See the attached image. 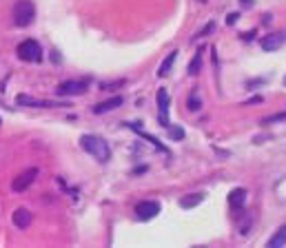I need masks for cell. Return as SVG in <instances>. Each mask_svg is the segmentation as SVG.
I'll return each mask as SVG.
<instances>
[{
    "label": "cell",
    "instance_id": "e0dca14e",
    "mask_svg": "<svg viewBox=\"0 0 286 248\" xmlns=\"http://www.w3.org/2000/svg\"><path fill=\"white\" fill-rule=\"evenodd\" d=\"M213 29H215V22H213V20H209V22H206V25L202 27V29L195 33V38H204V35H209ZM195 38H193V40H195Z\"/></svg>",
    "mask_w": 286,
    "mask_h": 248
},
{
    "label": "cell",
    "instance_id": "5b68a950",
    "mask_svg": "<svg viewBox=\"0 0 286 248\" xmlns=\"http://www.w3.org/2000/svg\"><path fill=\"white\" fill-rule=\"evenodd\" d=\"M16 104H23V106H36V109H54V106H67L64 102L40 100V97H32V95H27V93H20V95H16Z\"/></svg>",
    "mask_w": 286,
    "mask_h": 248
},
{
    "label": "cell",
    "instance_id": "603a6c76",
    "mask_svg": "<svg viewBox=\"0 0 286 248\" xmlns=\"http://www.w3.org/2000/svg\"><path fill=\"white\" fill-rule=\"evenodd\" d=\"M284 87H286V75H284Z\"/></svg>",
    "mask_w": 286,
    "mask_h": 248
},
{
    "label": "cell",
    "instance_id": "7402d4cb",
    "mask_svg": "<svg viewBox=\"0 0 286 248\" xmlns=\"http://www.w3.org/2000/svg\"><path fill=\"white\" fill-rule=\"evenodd\" d=\"M259 102H262V97H259V95H255V97H251L249 102H244V104H259Z\"/></svg>",
    "mask_w": 286,
    "mask_h": 248
},
{
    "label": "cell",
    "instance_id": "52a82bcc",
    "mask_svg": "<svg viewBox=\"0 0 286 248\" xmlns=\"http://www.w3.org/2000/svg\"><path fill=\"white\" fill-rule=\"evenodd\" d=\"M160 211H162L160 202H153V199L135 204V215H138L140 219H144V221H147V219H153V217H156Z\"/></svg>",
    "mask_w": 286,
    "mask_h": 248
},
{
    "label": "cell",
    "instance_id": "8992f818",
    "mask_svg": "<svg viewBox=\"0 0 286 248\" xmlns=\"http://www.w3.org/2000/svg\"><path fill=\"white\" fill-rule=\"evenodd\" d=\"M36 177H38V168H27V171L20 173V175L11 182V190H14V193H25V190L33 184Z\"/></svg>",
    "mask_w": 286,
    "mask_h": 248
},
{
    "label": "cell",
    "instance_id": "277c9868",
    "mask_svg": "<svg viewBox=\"0 0 286 248\" xmlns=\"http://www.w3.org/2000/svg\"><path fill=\"white\" fill-rule=\"evenodd\" d=\"M156 102H158V122H160V126L169 128L171 122H169V93H166V89H158Z\"/></svg>",
    "mask_w": 286,
    "mask_h": 248
},
{
    "label": "cell",
    "instance_id": "ba28073f",
    "mask_svg": "<svg viewBox=\"0 0 286 248\" xmlns=\"http://www.w3.org/2000/svg\"><path fill=\"white\" fill-rule=\"evenodd\" d=\"M87 82H82V80H67V82H63L56 91H58V95H82V93H87Z\"/></svg>",
    "mask_w": 286,
    "mask_h": 248
},
{
    "label": "cell",
    "instance_id": "ffe728a7",
    "mask_svg": "<svg viewBox=\"0 0 286 248\" xmlns=\"http://www.w3.org/2000/svg\"><path fill=\"white\" fill-rule=\"evenodd\" d=\"M200 106L202 104H200V100H197V97H193V95L189 97V111H200Z\"/></svg>",
    "mask_w": 286,
    "mask_h": 248
},
{
    "label": "cell",
    "instance_id": "9c48e42d",
    "mask_svg": "<svg viewBox=\"0 0 286 248\" xmlns=\"http://www.w3.org/2000/svg\"><path fill=\"white\" fill-rule=\"evenodd\" d=\"M286 42V31H273V33H266V38H262V49L268 53L277 51V49L282 47V44Z\"/></svg>",
    "mask_w": 286,
    "mask_h": 248
},
{
    "label": "cell",
    "instance_id": "4fadbf2b",
    "mask_svg": "<svg viewBox=\"0 0 286 248\" xmlns=\"http://www.w3.org/2000/svg\"><path fill=\"white\" fill-rule=\"evenodd\" d=\"M122 97L120 95H116V97H111V100H107V102H100V104H95L94 106V113H107V111H113V109H118V106L122 104Z\"/></svg>",
    "mask_w": 286,
    "mask_h": 248
},
{
    "label": "cell",
    "instance_id": "5bb4252c",
    "mask_svg": "<svg viewBox=\"0 0 286 248\" xmlns=\"http://www.w3.org/2000/svg\"><path fill=\"white\" fill-rule=\"evenodd\" d=\"M175 58H178V51H171L169 56H166L164 60L160 62V69H158V78H166V75L171 73V66H173Z\"/></svg>",
    "mask_w": 286,
    "mask_h": 248
},
{
    "label": "cell",
    "instance_id": "3957f363",
    "mask_svg": "<svg viewBox=\"0 0 286 248\" xmlns=\"http://www.w3.org/2000/svg\"><path fill=\"white\" fill-rule=\"evenodd\" d=\"M16 53H18V58L25 62H40L42 60V49L36 40H25V42H20L18 49H16Z\"/></svg>",
    "mask_w": 286,
    "mask_h": 248
},
{
    "label": "cell",
    "instance_id": "8fae6325",
    "mask_svg": "<svg viewBox=\"0 0 286 248\" xmlns=\"http://www.w3.org/2000/svg\"><path fill=\"white\" fill-rule=\"evenodd\" d=\"M246 202V188H233L231 193H228V206L233 208V211H240L242 206H244Z\"/></svg>",
    "mask_w": 286,
    "mask_h": 248
},
{
    "label": "cell",
    "instance_id": "7a4b0ae2",
    "mask_svg": "<svg viewBox=\"0 0 286 248\" xmlns=\"http://www.w3.org/2000/svg\"><path fill=\"white\" fill-rule=\"evenodd\" d=\"M36 18V7L32 0H18L14 7V22L18 27H29Z\"/></svg>",
    "mask_w": 286,
    "mask_h": 248
},
{
    "label": "cell",
    "instance_id": "d6986e66",
    "mask_svg": "<svg viewBox=\"0 0 286 248\" xmlns=\"http://www.w3.org/2000/svg\"><path fill=\"white\" fill-rule=\"evenodd\" d=\"M169 133H171V137H173V140H184V131H182V128L169 126Z\"/></svg>",
    "mask_w": 286,
    "mask_h": 248
},
{
    "label": "cell",
    "instance_id": "9a60e30c",
    "mask_svg": "<svg viewBox=\"0 0 286 248\" xmlns=\"http://www.w3.org/2000/svg\"><path fill=\"white\" fill-rule=\"evenodd\" d=\"M284 244H286V224L280 226V228L275 230V235H273V237L268 239L266 246H268V248H280V246H284Z\"/></svg>",
    "mask_w": 286,
    "mask_h": 248
},
{
    "label": "cell",
    "instance_id": "7c38bea8",
    "mask_svg": "<svg viewBox=\"0 0 286 248\" xmlns=\"http://www.w3.org/2000/svg\"><path fill=\"white\" fill-rule=\"evenodd\" d=\"M204 197H206L204 193H189V195H184V197H180V206L182 208H195L204 202Z\"/></svg>",
    "mask_w": 286,
    "mask_h": 248
},
{
    "label": "cell",
    "instance_id": "6da1fadb",
    "mask_svg": "<svg viewBox=\"0 0 286 248\" xmlns=\"http://www.w3.org/2000/svg\"><path fill=\"white\" fill-rule=\"evenodd\" d=\"M80 146H82V151L94 155L98 162H109V157H111V149H109L107 140L100 135H82Z\"/></svg>",
    "mask_w": 286,
    "mask_h": 248
},
{
    "label": "cell",
    "instance_id": "2e32d148",
    "mask_svg": "<svg viewBox=\"0 0 286 248\" xmlns=\"http://www.w3.org/2000/svg\"><path fill=\"white\" fill-rule=\"evenodd\" d=\"M200 69H202V49L195 53V58H193L191 64H189V75H195Z\"/></svg>",
    "mask_w": 286,
    "mask_h": 248
},
{
    "label": "cell",
    "instance_id": "44dd1931",
    "mask_svg": "<svg viewBox=\"0 0 286 248\" xmlns=\"http://www.w3.org/2000/svg\"><path fill=\"white\" fill-rule=\"evenodd\" d=\"M237 16H240V13H228V16H226V25H228V27L235 25V22H237Z\"/></svg>",
    "mask_w": 286,
    "mask_h": 248
},
{
    "label": "cell",
    "instance_id": "30bf717a",
    "mask_svg": "<svg viewBox=\"0 0 286 248\" xmlns=\"http://www.w3.org/2000/svg\"><path fill=\"white\" fill-rule=\"evenodd\" d=\"M11 221H14L16 228H29V224H32V211L25 206L16 208L14 215H11Z\"/></svg>",
    "mask_w": 286,
    "mask_h": 248
},
{
    "label": "cell",
    "instance_id": "ac0fdd59",
    "mask_svg": "<svg viewBox=\"0 0 286 248\" xmlns=\"http://www.w3.org/2000/svg\"><path fill=\"white\" fill-rule=\"evenodd\" d=\"M277 120H286V113H275V115H268V118L262 120V124H273L277 122Z\"/></svg>",
    "mask_w": 286,
    "mask_h": 248
},
{
    "label": "cell",
    "instance_id": "cb8c5ba5",
    "mask_svg": "<svg viewBox=\"0 0 286 248\" xmlns=\"http://www.w3.org/2000/svg\"><path fill=\"white\" fill-rule=\"evenodd\" d=\"M0 122H2V120H0Z\"/></svg>",
    "mask_w": 286,
    "mask_h": 248
}]
</instances>
